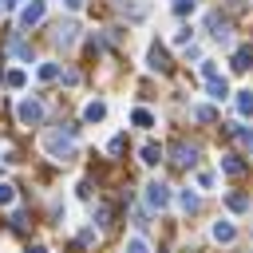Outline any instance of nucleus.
<instances>
[{"label":"nucleus","instance_id":"aec40b11","mask_svg":"<svg viewBox=\"0 0 253 253\" xmlns=\"http://www.w3.org/2000/svg\"><path fill=\"white\" fill-rule=\"evenodd\" d=\"M225 206H229L233 213H241V210H249V198H241V194H229V198H225Z\"/></svg>","mask_w":253,"mask_h":253},{"label":"nucleus","instance_id":"f257e3e1","mask_svg":"<svg viewBox=\"0 0 253 253\" xmlns=\"http://www.w3.org/2000/svg\"><path fill=\"white\" fill-rule=\"evenodd\" d=\"M146 206H150V210H166V206H170V186L158 182V178L146 182Z\"/></svg>","mask_w":253,"mask_h":253},{"label":"nucleus","instance_id":"5701e85b","mask_svg":"<svg viewBox=\"0 0 253 253\" xmlns=\"http://www.w3.org/2000/svg\"><path fill=\"white\" fill-rule=\"evenodd\" d=\"M190 40H194V28H190V24H182V28L174 32V43H190Z\"/></svg>","mask_w":253,"mask_h":253},{"label":"nucleus","instance_id":"393cba45","mask_svg":"<svg viewBox=\"0 0 253 253\" xmlns=\"http://www.w3.org/2000/svg\"><path fill=\"white\" fill-rule=\"evenodd\" d=\"M202 75L213 79V75H217V63H213V59H202Z\"/></svg>","mask_w":253,"mask_h":253},{"label":"nucleus","instance_id":"4468645a","mask_svg":"<svg viewBox=\"0 0 253 253\" xmlns=\"http://www.w3.org/2000/svg\"><path fill=\"white\" fill-rule=\"evenodd\" d=\"M194 12H198V0H174V16L186 20V16H194Z\"/></svg>","mask_w":253,"mask_h":253},{"label":"nucleus","instance_id":"423d86ee","mask_svg":"<svg viewBox=\"0 0 253 253\" xmlns=\"http://www.w3.org/2000/svg\"><path fill=\"white\" fill-rule=\"evenodd\" d=\"M206 95H210V99H213V103H221V99H229V95H233V91H229V83H225V79H221V75H213V79H210V83H206Z\"/></svg>","mask_w":253,"mask_h":253},{"label":"nucleus","instance_id":"f8f14e48","mask_svg":"<svg viewBox=\"0 0 253 253\" xmlns=\"http://www.w3.org/2000/svg\"><path fill=\"white\" fill-rule=\"evenodd\" d=\"M130 123H134V126H142V130H146V126H154V115H150V111H146V107H134V111H130Z\"/></svg>","mask_w":253,"mask_h":253},{"label":"nucleus","instance_id":"7ed1b4c3","mask_svg":"<svg viewBox=\"0 0 253 253\" xmlns=\"http://www.w3.org/2000/svg\"><path fill=\"white\" fill-rule=\"evenodd\" d=\"M43 150H47L51 158H71V154H75L71 138H63V134H47V138H43Z\"/></svg>","mask_w":253,"mask_h":253},{"label":"nucleus","instance_id":"f03ea898","mask_svg":"<svg viewBox=\"0 0 253 253\" xmlns=\"http://www.w3.org/2000/svg\"><path fill=\"white\" fill-rule=\"evenodd\" d=\"M16 119H20L24 126H36V123L43 119V103H36V99H24V103L16 107Z\"/></svg>","mask_w":253,"mask_h":253},{"label":"nucleus","instance_id":"412c9836","mask_svg":"<svg viewBox=\"0 0 253 253\" xmlns=\"http://www.w3.org/2000/svg\"><path fill=\"white\" fill-rule=\"evenodd\" d=\"M126 253H150L146 237H126Z\"/></svg>","mask_w":253,"mask_h":253},{"label":"nucleus","instance_id":"ddd939ff","mask_svg":"<svg viewBox=\"0 0 253 253\" xmlns=\"http://www.w3.org/2000/svg\"><path fill=\"white\" fill-rule=\"evenodd\" d=\"M24 83H28V71H24V67H12V71H8V87H12V91H20Z\"/></svg>","mask_w":253,"mask_h":253},{"label":"nucleus","instance_id":"0eeeda50","mask_svg":"<svg viewBox=\"0 0 253 253\" xmlns=\"http://www.w3.org/2000/svg\"><path fill=\"white\" fill-rule=\"evenodd\" d=\"M138 162H142V166H158V162H162V146H158V142H142Z\"/></svg>","mask_w":253,"mask_h":253},{"label":"nucleus","instance_id":"a878e982","mask_svg":"<svg viewBox=\"0 0 253 253\" xmlns=\"http://www.w3.org/2000/svg\"><path fill=\"white\" fill-rule=\"evenodd\" d=\"M233 134H237V138H241V142H245V146H253V130H245V126H237V130H233Z\"/></svg>","mask_w":253,"mask_h":253},{"label":"nucleus","instance_id":"6e6552de","mask_svg":"<svg viewBox=\"0 0 253 253\" xmlns=\"http://www.w3.org/2000/svg\"><path fill=\"white\" fill-rule=\"evenodd\" d=\"M174 162H178V166H194V162H198V150H194L190 142H174Z\"/></svg>","mask_w":253,"mask_h":253},{"label":"nucleus","instance_id":"9b49d317","mask_svg":"<svg viewBox=\"0 0 253 253\" xmlns=\"http://www.w3.org/2000/svg\"><path fill=\"white\" fill-rule=\"evenodd\" d=\"M233 103H237V115L241 119H253V91H237Z\"/></svg>","mask_w":253,"mask_h":253},{"label":"nucleus","instance_id":"bb28decb","mask_svg":"<svg viewBox=\"0 0 253 253\" xmlns=\"http://www.w3.org/2000/svg\"><path fill=\"white\" fill-rule=\"evenodd\" d=\"M63 4H67L71 12H75V8H83V0H63Z\"/></svg>","mask_w":253,"mask_h":253},{"label":"nucleus","instance_id":"6ab92c4d","mask_svg":"<svg viewBox=\"0 0 253 253\" xmlns=\"http://www.w3.org/2000/svg\"><path fill=\"white\" fill-rule=\"evenodd\" d=\"M221 170H225V174H241L245 166H241V158H233V154H225V158H221Z\"/></svg>","mask_w":253,"mask_h":253},{"label":"nucleus","instance_id":"2eb2a0df","mask_svg":"<svg viewBox=\"0 0 253 253\" xmlns=\"http://www.w3.org/2000/svg\"><path fill=\"white\" fill-rule=\"evenodd\" d=\"M249 59H253V51H249V47H237V51H233V67H237V71H245V67H249Z\"/></svg>","mask_w":253,"mask_h":253},{"label":"nucleus","instance_id":"4be33fe9","mask_svg":"<svg viewBox=\"0 0 253 253\" xmlns=\"http://www.w3.org/2000/svg\"><path fill=\"white\" fill-rule=\"evenodd\" d=\"M198 190H213V170H198Z\"/></svg>","mask_w":253,"mask_h":253},{"label":"nucleus","instance_id":"b1692460","mask_svg":"<svg viewBox=\"0 0 253 253\" xmlns=\"http://www.w3.org/2000/svg\"><path fill=\"white\" fill-rule=\"evenodd\" d=\"M12 202H16V190L8 182H0V206H12Z\"/></svg>","mask_w":253,"mask_h":253},{"label":"nucleus","instance_id":"9d476101","mask_svg":"<svg viewBox=\"0 0 253 253\" xmlns=\"http://www.w3.org/2000/svg\"><path fill=\"white\" fill-rule=\"evenodd\" d=\"M83 119H87V123H103V119H107V103H103V99H91V103L83 107Z\"/></svg>","mask_w":253,"mask_h":253},{"label":"nucleus","instance_id":"f3484780","mask_svg":"<svg viewBox=\"0 0 253 253\" xmlns=\"http://www.w3.org/2000/svg\"><path fill=\"white\" fill-rule=\"evenodd\" d=\"M190 115H194L198 123H210V119H213V107H206V103H194V107H190Z\"/></svg>","mask_w":253,"mask_h":253},{"label":"nucleus","instance_id":"20e7f679","mask_svg":"<svg viewBox=\"0 0 253 253\" xmlns=\"http://www.w3.org/2000/svg\"><path fill=\"white\" fill-rule=\"evenodd\" d=\"M210 237H213V241H217V245H229V241H233V237H237V225H233V221H229V217H217V221H213V225H210Z\"/></svg>","mask_w":253,"mask_h":253},{"label":"nucleus","instance_id":"39448f33","mask_svg":"<svg viewBox=\"0 0 253 253\" xmlns=\"http://www.w3.org/2000/svg\"><path fill=\"white\" fill-rule=\"evenodd\" d=\"M43 12H47V4H43V0H32V4H24L20 24H24V28H32V24H40V20H43Z\"/></svg>","mask_w":253,"mask_h":253},{"label":"nucleus","instance_id":"a211bd4d","mask_svg":"<svg viewBox=\"0 0 253 253\" xmlns=\"http://www.w3.org/2000/svg\"><path fill=\"white\" fill-rule=\"evenodd\" d=\"M178 210H186V213H190V210H198V194L182 190V194H178Z\"/></svg>","mask_w":253,"mask_h":253},{"label":"nucleus","instance_id":"dca6fc26","mask_svg":"<svg viewBox=\"0 0 253 253\" xmlns=\"http://www.w3.org/2000/svg\"><path fill=\"white\" fill-rule=\"evenodd\" d=\"M36 79H43V83H51V79H59V67H55V63H40V71H36Z\"/></svg>","mask_w":253,"mask_h":253},{"label":"nucleus","instance_id":"1a4fd4ad","mask_svg":"<svg viewBox=\"0 0 253 253\" xmlns=\"http://www.w3.org/2000/svg\"><path fill=\"white\" fill-rule=\"evenodd\" d=\"M146 67H150V71H166V67H170V59H166V51H162L158 43L146 51Z\"/></svg>","mask_w":253,"mask_h":253},{"label":"nucleus","instance_id":"c85d7f7f","mask_svg":"<svg viewBox=\"0 0 253 253\" xmlns=\"http://www.w3.org/2000/svg\"><path fill=\"white\" fill-rule=\"evenodd\" d=\"M32 253H47V249H43V245H36V249H32Z\"/></svg>","mask_w":253,"mask_h":253},{"label":"nucleus","instance_id":"cd10ccee","mask_svg":"<svg viewBox=\"0 0 253 253\" xmlns=\"http://www.w3.org/2000/svg\"><path fill=\"white\" fill-rule=\"evenodd\" d=\"M0 4H4V8H16V4H20V0H0Z\"/></svg>","mask_w":253,"mask_h":253}]
</instances>
